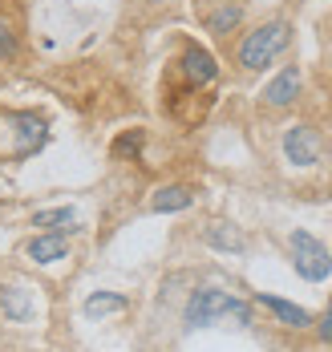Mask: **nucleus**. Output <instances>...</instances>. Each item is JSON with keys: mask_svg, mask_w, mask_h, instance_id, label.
Instances as JSON below:
<instances>
[{"mask_svg": "<svg viewBox=\"0 0 332 352\" xmlns=\"http://www.w3.org/2000/svg\"><path fill=\"white\" fill-rule=\"evenodd\" d=\"M25 255H29L33 263H57V259L69 255V235H65V231H41L37 239L25 243Z\"/></svg>", "mask_w": 332, "mask_h": 352, "instance_id": "nucleus-10", "label": "nucleus"}, {"mask_svg": "<svg viewBox=\"0 0 332 352\" xmlns=\"http://www.w3.org/2000/svg\"><path fill=\"white\" fill-rule=\"evenodd\" d=\"M316 332H320L324 344H332V300H329V308H324V316H320V324H316Z\"/></svg>", "mask_w": 332, "mask_h": 352, "instance_id": "nucleus-17", "label": "nucleus"}, {"mask_svg": "<svg viewBox=\"0 0 332 352\" xmlns=\"http://www.w3.org/2000/svg\"><path fill=\"white\" fill-rule=\"evenodd\" d=\"M223 316H235L239 324H252V308H247L239 296L223 292V287H199V292L186 300L183 324H186V332H195V328H207V324H215V320H223Z\"/></svg>", "mask_w": 332, "mask_h": 352, "instance_id": "nucleus-2", "label": "nucleus"}, {"mask_svg": "<svg viewBox=\"0 0 332 352\" xmlns=\"http://www.w3.org/2000/svg\"><path fill=\"white\" fill-rule=\"evenodd\" d=\"M179 73L190 89H207L215 77H219V61L211 49H203L199 41H183V53H179Z\"/></svg>", "mask_w": 332, "mask_h": 352, "instance_id": "nucleus-5", "label": "nucleus"}, {"mask_svg": "<svg viewBox=\"0 0 332 352\" xmlns=\"http://www.w3.org/2000/svg\"><path fill=\"white\" fill-rule=\"evenodd\" d=\"M0 312L12 324H25V320L33 316V296L25 287H0Z\"/></svg>", "mask_w": 332, "mask_h": 352, "instance_id": "nucleus-13", "label": "nucleus"}, {"mask_svg": "<svg viewBox=\"0 0 332 352\" xmlns=\"http://www.w3.org/2000/svg\"><path fill=\"white\" fill-rule=\"evenodd\" d=\"M110 312H126V296L113 292H93L85 300V316H110Z\"/></svg>", "mask_w": 332, "mask_h": 352, "instance_id": "nucleus-14", "label": "nucleus"}, {"mask_svg": "<svg viewBox=\"0 0 332 352\" xmlns=\"http://www.w3.org/2000/svg\"><path fill=\"white\" fill-rule=\"evenodd\" d=\"M190 203H195V190H190V186H183V182H170V186H158V190H154L150 211L170 214V211H186Z\"/></svg>", "mask_w": 332, "mask_h": 352, "instance_id": "nucleus-12", "label": "nucleus"}, {"mask_svg": "<svg viewBox=\"0 0 332 352\" xmlns=\"http://www.w3.org/2000/svg\"><path fill=\"white\" fill-rule=\"evenodd\" d=\"M203 243L223 251V255H243V251H247V239H243V231H239L235 223H211V227L203 231Z\"/></svg>", "mask_w": 332, "mask_h": 352, "instance_id": "nucleus-11", "label": "nucleus"}, {"mask_svg": "<svg viewBox=\"0 0 332 352\" xmlns=\"http://www.w3.org/2000/svg\"><path fill=\"white\" fill-rule=\"evenodd\" d=\"M0 126L8 130V138H12V146H8V154L4 158H29V154H37L41 146H45V138H49V122L41 118V113H4L0 118Z\"/></svg>", "mask_w": 332, "mask_h": 352, "instance_id": "nucleus-4", "label": "nucleus"}, {"mask_svg": "<svg viewBox=\"0 0 332 352\" xmlns=\"http://www.w3.org/2000/svg\"><path fill=\"white\" fill-rule=\"evenodd\" d=\"M288 45H292V25L284 16H276V21L256 25L252 33H243L239 49H235V61H239V69H247V73H263L288 53Z\"/></svg>", "mask_w": 332, "mask_h": 352, "instance_id": "nucleus-1", "label": "nucleus"}, {"mask_svg": "<svg viewBox=\"0 0 332 352\" xmlns=\"http://www.w3.org/2000/svg\"><path fill=\"white\" fill-rule=\"evenodd\" d=\"M288 255H292V267L300 280L324 283L332 276V251L308 231H292L288 235Z\"/></svg>", "mask_w": 332, "mask_h": 352, "instance_id": "nucleus-3", "label": "nucleus"}, {"mask_svg": "<svg viewBox=\"0 0 332 352\" xmlns=\"http://www.w3.org/2000/svg\"><path fill=\"white\" fill-rule=\"evenodd\" d=\"M74 219H77L74 207H53V211H37L33 214V227H41V231H65Z\"/></svg>", "mask_w": 332, "mask_h": 352, "instance_id": "nucleus-15", "label": "nucleus"}, {"mask_svg": "<svg viewBox=\"0 0 332 352\" xmlns=\"http://www.w3.org/2000/svg\"><path fill=\"white\" fill-rule=\"evenodd\" d=\"M195 12L203 16V25H207V33L211 36L235 33L239 21H243V4H239V0H215V8H211V4H199Z\"/></svg>", "mask_w": 332, "mask_h": 352, "instance_id": "nucleus-8", "label": "nucleus"}, {"mask_svg": "<svg viewBox=\"0 0 332 352\" xmlns=\"http://www.w3.org/2000/svg\"><path fill=\"white\" fill-rule=\"evenodd\" d=\"M300 85H304L300 69H296V65H284V69L263 85V106L276 109V113H280V109H292L296 98H300Z\"/></svg>", "mask_w": 332, "mask_h": 352, "instance_id": "nucleus-7", "label": "nucleus"}, {"mask_svg": "<svg viewBox=\"0 0 332 352\" xmlns=\"http://www.w3.org/2000/svg\"><path fill=\"white\" fill-rule=\"evenodd\" d=\"M256 304H259V308H267V312H272V316L280 320L284 328H296V332H300V328H312V324H316L308 308H300V304L284 300V296H272V292H259V296H256Z\"/></svg>", "mask_w": 332, "mask_h": 352, "instance_id": "nucleus-9", "label": "nucleus"}, {"mask_svg": "<svg viewBox=\"0 0 332 352\" xmlns=\"http://www.w3.org/2000/svg\"><path fill=\"white\" fill-rule=\"evenodd\" d=\"M16 49H21V33H16L12 16H4V12H0V61H12V57H16Z\"/></svg>", "mask_w": 332, "mask_h": 352, "instance_id": "nucleus-16", "label": "nucleus"}, {"mask_svg": "<svg viewBox=\"0 0 332 352\" xmlns=\"http://www.w3.org/2000/svg\"><path fill=\"white\" fill-rule=\"evenodd\" d=\"M320 154H324V138H320L316 126L296 122V126L284 130V158H288L292 166H316Z\"/></svg>", "mask_w": 332, "mask_h": 352, "instance_id": "nucleus-6", "label": "nucleus"}]
</instances>
